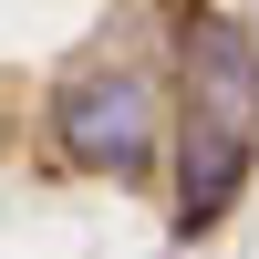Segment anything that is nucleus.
Here are the masks:
<instances>
[{"label": "nucleus", "instance_id": "f03ea898", "mask_svg": "<svg viewBox=\"0 0 259 259\" xmlns=\"http://www.w3.org/2000/svg\"><path fill=\"white\" fill-rule=\"evenodd\" d=\"M52 135L83 177H145L156 166V94L135 73H83V83H62Z\"/></svg>", "mask_w": 259, "mask_h": 259}, {"label": "nucleus", "instance_id": "f257e3e1", "mask_svg": "<svg viewBox=\"0 0 259 259\" xmlns=\"http://www.w3.org/2000/svg\"><path fill=\"white\" fill-rule=\"evenodd\" d=\"M177 62H187V145H177V228L197 239V228L228 218V197H239L249 156H259V41L239 21L197 11L177 31Z\"/></svg>", "mask_w": 259, "mask_h": 259}]
</instances>
